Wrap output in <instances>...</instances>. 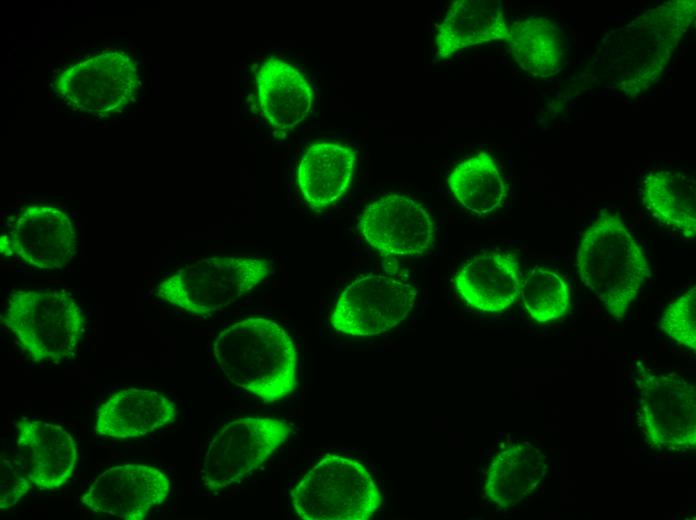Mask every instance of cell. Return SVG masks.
<instances>
[{
	"label": "cell",
	"instance_id": "23",
	"mask_svg": "<svg viewBox=\"0 0 696 520\" xmlns=\"http://www.w3.org/2000/svg\"><path fill=\"white\" fill-rule=\"evenodd\" d=\"M456 200L468 211L485 215L503 203L507 187L494 159L480 152L454 167L447 179Z\"/></svg>",
	"mask_w": 696,
	"mask_h": 520
},
{
	"label": "cell",
	"instance_id": "25",
	"mask_svg": "<svg viewBox=\"0 0 696 520\" xmlns=\"http://www.w3.org/2000/svg\"><path fill=\"white\" fill-rule=\"evenodd\" d=\"M659 328L673 342L696 351V286L672 301L664 310Z\"/></svg>",
	"mask_w": 696,
	"mask_h": 520
},
{
	"label": "cell",
	"instance_id": "3",
	"mask_svg": "<svg viewBox=\"0 0 696 520\" xmlns=\"http://www.w3.org/2000/svg\"><path fill=\"white\" fill-rule=\"evenodd\" d=\"M583 284L621 321L649 276L643 249L617 213L601 210L583 233L576 256Z\"/></svg>",
	"mask_w": 696,
	"mask_h": 520
},
{
	"label": "cell",
	"instance_id": "2",
	"mask_svg": "<svg viewBox=\"0 0 696 520\" xmlns=\"http://www.w3.org/2000/svg\"><path fill=\"white\" fill-rule=\"evenodd\" d=\"M224 375L264 402L289 395L297 385V355L292 339L277 323L247 318L224 329L213 343Z\"/></svg>",
	"mask_w": 696,
	"mask_h": 520
},
{
	"label": "cell",
	"instance_id": "18",
	"mask_svg": "<svg viewBox=\"0 0 696 520\" xmlns=\"http://www.w3.org/2000/svg\"><path fill=\"white\" fill-rule=\"evenodd\" d=\"M257 90L263 114L275 128H293L310 111L313 96L307 80L292 65L275 57L260 67Z\"/></svg>",
	"mask_w": 696,
	"mask_h": 520
},
{
	"label": "cell",
	"instance_id": "4",
	"mask_svg": "<svg viewBox=\"0 0 696 520\" xmlns=\"http://www.w3.org/2000/svg\"><path fill=\"white\" fill-rule=\"evenodd\" d=\"M1 322L34 362L74 359L84 334L82 308L65 290H14Z\"/></svg>",
	"mask_w": 696,
	"mask_h": 520
},
{
	"label": "cell",
	"instance_id": "20",
	"mask_svg": "<svg viewBox=\"0 0 696 520\" xmlns=\"http://www.w3.org/2000/svg\"><path fill=\"white\" fill-rule=\"evenodd\" d=\"M546 470V457L537 447L529 442L510 445L489 466L485 496L500 508L512 507L532 494Z\"/></svg>",
	"mask_w": 696,
	"mask_h": 520
},
{
	"label": "cell",
	"instance_id": "13",
	"mask_svg": "<svg viewBox=\"0 0 696 520\" xmlns=\"http://www.w3.org/2000/svg\"><path fill=\"white\" fill-rule=\"evenodd\" d=\"M359 228L366 242L385 256L421 255L434 237V224L426 209L401 194H389L369 204Z\"/></svg>",
	"mask_w": 696,
	"mask_h": 520
},
{
	"label": "cell",
	"instance_id": "5",
	"mask_svg": "<svg viewBox=\"0 0 696 520\" xmlns=\"http://www.w3.org/2000/svg\"><path fill=\"white\" fill-rule=\"evenodd\" d=\"M271 260L214 256L188 264L161 281L155 295L187 313L208 317L267 278Z\"/></svg>",
	"mask_w": 696,
	"mask_h": 520
},
{
	"label": "cell",
	"instance_id": "6",
	"mask_svg": "<svg viewBox=\"0 0 696 520\" xmlns=\"http://www.w3.org/2000/svg\"><path fill=\"white\" fill-rule=\"evenodd\" d=\"M293 509L305 520H367L382 504L378 487L361 463L327 455L291 492Z\"/></svg>",
	"mask_w": 696,
	"mask_h": 520
},
{
	"label": "cell",
	"instance_id": "12",
	"mask_svg": "<svg viewBox=\"0 0 696 520\" xmlns=\"http://www.w3.org/2000/svg\"><path fill=\"white\" fill-rule=\"evenodd\" d=\"M170 481L155 467L121 464L98 475L81 497L93 514L143 520L169 495Z\"/></svg>",
	"mask_w": 696,
	"mask_h": 520
},
{
	"label": "cell",
	"instance_id": "14",
	"mask_svg": "<svg viewBox=\"0 0 696 520\" xmlns=\"http://www.w3.org/2000/svg\"><path fill=\"white\" fill-rule=\"evenodd\" d=\"M14 460L34 487L55 491L73 476L77 461L75 442L59 425L22 418L16 423Z\"/></svg>",
	"mask_w": 696,
	"mask_h": 520
},
{
	"label": "cell",
	"instance_id": "16",
	"mask_svg": "<svg viewBox=\"0 0 696 520\" xmlns=\"http://www.w3.org/2000/svg\"><path fill=\"white\" fill-rule=\"evenodd\" d=\"M175 403L163 394L127 388L111 395L97 410L95 432L116 439L141 437L172 423Z\"/></svg>",
	"mask_w": 696,
	"mask_h": 520
},
{
	"label": "cell",
	"instance_id": "9",
	"mask_svg": "<svg viewBox=\"0 0 696 520\" xmlns=\"http://www.w3.org/2000/svg\"><path fill=\"white\" fill-rule=\"evenodd\" d=\"M138 82L134 61L125 53L111 51L62 70L55 79L54 90L76 110L110 116L131 102Z\"/></svg>",
	"mask_w": 696,
	"mask_h": 520
},
{
	"label": "cell",
	"instance_id": "17",
	"mask_svg": "<svg viewBox=\"0 0 696 520\" xmlns=\"http://www.w3.org/2000/svg\"><path fill=\"white\" fill-rule=\"evenodd\" d=\"M508 38L503 7L497 0L454 1L436 36L437 58L470 46Z\"/></svg>",
	"mask_w": 696,
	"mask_h": 520
},
{
	"label": "cell",
	"instance_id": "21",
	"mask_svg": "<svg viewBox=\"0 0 696 520\" xmlns=\"http://www.w3.org/2000/svg\"><path fill=\"white\" fill-rule=\"evenodd\" d=\"M519 67L536 78L558 74L563 64V38L550 18L531 15L508 26L506 40Z\"/></svg>",
	"mask_w": 696,
	"mask_h": 520
},
{
	"label": "cell",
	"instance_id": "8",
	"mask_svg": "<svg viewBox=\"0 0 696 520\" xmlns=\"http://www.w3.org/2000/svg\"><path fill=\"white\" fill-rule=\"evenodd\" d=\"M290 433L289 423L275 418L243 417L227 423L208 445L202 482L210 491L240 482L263 464Z\"/></svg>",
	"mask_w": 696,
	"mask_h": 520
},
{
	"label": "cell",
	"instance_id": "7",
	"mask_svg": "<svg viewBox=\"0 0 696 520\" xmlns=\"http://www.w3.org/2000/svg\"><path fill=\"white\" fill-rule=\"evenodd\" d=\"M638 422L650 446L660 451L696 447L695 384L676 374L638 370Z\"/></svg>",
	"mask_w": 696,
	"mask_h": 520
},
{
	"label": "cell",
	"instance_id": "1",
	"mask_svg": "<svg viewBox=\"0 0 696 520\" xmlns=\"http://www.w3.org/2000/svg\"><path fill=\"white\" fill-rule=\"evenodd\" d=\"M695 17V0H672L649 8L609 31L593 62L609 86L635 98L658 82Z\"/></svg>",
	"mask_w": 696,
	"mask_h": 520
},
{
	"label": "cell",
	"instance_id": "11",
	"mask_svg": "<svg viewBox=\"0 0 696 520\" xmlns=\"http://www.w3.org/2000/svg\"><path fill=\"white\" fill-rule=\"evenodd\" d=\"M72 222L62 210L47 205L25 208L8 235L0 238L4 256H16L41 270L63 269L78 252Z\"/></svg>",
	"mask_w": 696,
	"mask_h": 520
},
{
	"label": "cell",
	"instance_id": "22",
	"mask_svg": "<svg viewBox=\"0 0 696 520\" xmlns=\"http://www.w3.org/2000/svg\"><path fill=\"white\" fill-rule=\"evenodd\" d=\"M643 203L664 225L688 239L696 233V185L682 173L668 170L651 172L641 186Z\"/></svg>",
	"mask_w": 696,
	"mask_h": 520
},
{
	"label": "cell",
	"instance_id": "10",
	"mask_svg": "<svg viewBox=\"0 0 696 520\" xmlns=\"http://www.w3.org/2000/svg\"><path fill=\"white\" fill-rule=\"evenodd\" d=\"M417 295L408 282L380 274L366 275L342 291L330 324L336 332L352 337L378 335L404 321Z\"/></svg>",
	"mask_w": 696,
	"mask_h": 520
},
{
	"label": "cell",
	"instance_id": "24",
	"mask_svg": "<svg viewBox=\"0 0 696 520\" xmlns=\"http://www.w3.org/2000/svg\"><path fill=\"white\" fill-rule=\"evenodd\" d=\"M520 294L526 311L539 323L561 318L570 304L565 280L558 273L543 267L530 270L521 284Z\"/></svg>",
	"mask_w": 696,
	"mask_h": 520
},
{
	"label": "cell",
	"instance_id": "26",
	"mask_svg": "<svg viewBox=\"0 0 696 520\" xmlns=\"http://www.w3.org/2000/svg\"><path fill=\"white\" fill-rule=\"evenodd\" d=\"M32 487L33 484L19 464L15 460L11 461L2 453L0 459V511H6L15 506Z\"/></svg>",
	"mask_w": 696,
	"mask_h": 520
},
{
	"label": "cell",
	"instance_id": "15",
	"mask_svg": "<svg viewBox=\"0 0 696 520\" xmlns=\"http://www.w3.org/2000/svg\"><path fill=\"white\" fill-rule=\"evenodd\" d=\"M454 284L469 306L481 312H500L520 295V265L515 254L485 252L460 268Z\"/></svg>",
	"mask_w": 696,
	"mask_h": 520
},
{
	"label": "cell",
	"instance_id": "19",
	"mask_svg": "<svg viewBox=\"0 0 696 520\" xmlns=\"http://www.w3.org/2000/svg\"><path fill=\"white\" fill-rule=\"evenodd\" d=\"M355 165L354 151L342 144L310 145L298 168V186L315 211H321L347 190Z\"/></svg>",
	"mask_w": 696,
	"mask_h": 520
}]
</instances>
